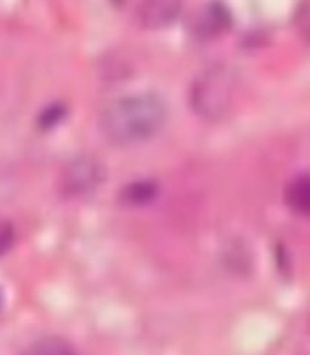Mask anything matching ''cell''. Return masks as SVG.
Instances as JSON below:
<instances>
[{
	"instance_id": "obj_1",
	"label": "cell",
	"mask_w": 310,
	"mask_h": 355,
	"mask_svg": "<svg viewBox=\"0 0 310 355\" xmlns=\"http://www.w3.org/2000/svg\"><path fill=\"white\" fill-rule=\"evenodd\" d=\"M168 107L153 92L117 98L100 113V130L115 145H136L155 137L166 124Z\"/></svg>"
},
{
	"instance_id": "obj_2",
	"label": "cell",
	"mask_w": 310,
	"mask_h": 355,
	"mask_svg": "<svg viewBox=\"0 0 310 355\" xmlns=\"http://www.w3.org/2000/svg\"><path fill=\"white\" fill-rule=\"evenodd\" d=\"M237 89V73L230 64L218 62L203 68L190 87V107L203 121H218L232 107Z\"/></svg>"
},
{
	"instance_id": "obj_3",
	"label": "cell",
	"mask_w": 310,
	"mask_h": 355,
	"mask_svg": "<svg viewBox=\"0 0 310 355\" xmlns=\"http://www.w3.org/2000/svg\"><path fill=\"white\" fill-rule=\"evenodd\" d=\"M105 179V168L96 156H76L60 173V192L66 198H83L100 188Z\"/></svg>"
},
{
	"instance_id": "obj_4",
	"label": "cell",
	"mask_w": 310,
	"mask_h": 355,
	"mask_svg": "<svg viewBox=\"0 0 310 355\" xmlns=\"http://www.w3.org/2000/svg\"><path fill=\"white\" fill-rule=\"evenodd\" d=\"M182 0H137L136 19L143 28L160 31L179 19Z\"/></svg>"
},
{
	"instance_id": "obj_5",
	"label": "cell",
	"mask_w": 310,
	"mask_h": 355,
	"mask_svg": "<svg viewBox=\"0 0 310 355\" xmlns=\"http://www.w3.org/2000/svg\"><path fill=\"white\" fill-rule=\"evenodd\" d=\"M232 25V13L222 2H207L198 10L192 21V31L198 38L211 40L226 33Z\"/></svg>"
},
{
	"instance_id": "obj_6",
	"label": "cell",
	"mask_w": 310,
	"mask_h": 355,
	"mask_svg": "<svg viewBox=\"0 0 310 355\" xmlns=\"http://www.w3.org/2000/svg\"><path fill=\"white\" fill-rule=\"evenodd\" d=\"M284 200L291 211L299 214H310V177H298L286 188Z\"/></svg>"
},
{
	"instance_id": "obj_7",
	"label": "cell",
	"mask_w": 310,
	"mask_h": 355,
	"mask_svg": "<svg viewBox=\"0 0 310 355\" xmlns=\"http://www.w3.org/2000/svg\"><path fill=\"white\" fill-rule=\"evenodd\" d=\"M23 355H78V352L64 338L49 335L34 340Z\"/></svg>"
},
{
	"instance_id": "obj_8",
	"label": "cell",
	"mask_w": 310,
	"mask_h": 355,
	"mask_svg": "<svg viewBox=\"0 0 310 355\" xmlns=\"http://www.w3.org/2000/svg\"><path fill=\"white\" fill-rule=\"evenodd\" d=\"M156 194L155 184L150 182H136V184H128L124 190V201H128L132 205H143V203H149Z\"/></svg>"
},
{
	"instance_id": "obj_9",
	"label": "cell",
	"mask_w": 310,
	"mask_h": 355,
	"mask_svg": "<svg viewBox=\"0 0 310 355\" xmlns=\"http://www.w3.org/2000/svg\"><path fill=\"white\" fill-rule=\"evenodd\" d=\"M293 23H295V28L299 31V34H301L307 42H310V0L303 2V4L298 8L295 17H293Z\"/></svg>"
},
{
	"instance_id": "obj_10",
	"label": "cell",
	"mask_w": 310,
	"mask_h": 355,
	"mask_svg": "<svg viewBox=\"0 0 310 355\" xmlns=\"http://www.w3.org/2000/svg\"><path fill=\"white\" fill-rule=\"evenodd\" d=\"M15 245V227L12 226V222L0 218V258L8 254Z\"/></svg>"
},
{
	"instance_id": "obj_11",
	"label": "cell",
	"mask_w": 310,
	"mask_h": 355,
	"mask_svg": "<svg viewBox=\"0 0 310 355\" xmlns=\"http://www.w3.org/2000/svg\"><path fill=\"white\" fill-rule=\"evenodd\" d=\"M0 303H2V297H0Z\"/></svg>"
}]
</instances>
